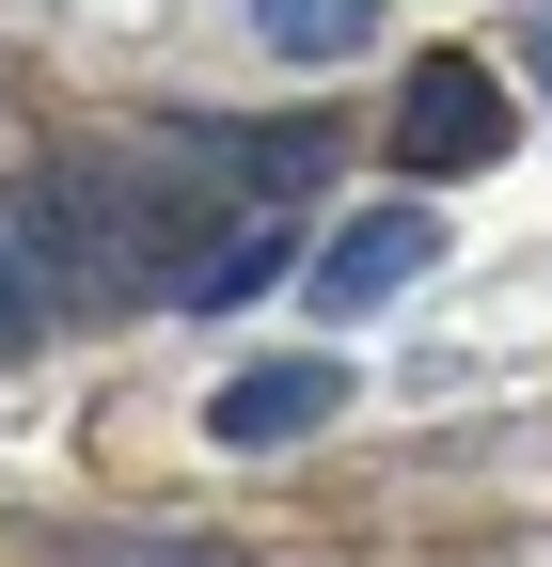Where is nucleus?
Segmentation results:
<instances>
[{
    "mask_svg": "<svg viewBox=\"0 0 552 567\" xmlns=\"http://www.w3.org/2000/svg\"><path fill=\"white\" fill-rule=\"evenodd\" d=\"M17 221H32V252H48V300H159L174 252H190V221H174V189H159L143 142L17 174Z\"/></svg>",
    "mask_w": 552,
    "mask_h": 567,
    "instance_id": "nucleus-1",
    "label": "nucleus"
},
{
    "mask_svg": "<svg viewBox=\"0 0 552 567\" xmlns=\"http://www.w3.org/2000/svg\"><path fill=\"white\" fill-rule=\"evenodd\" d=\"M395 158H410V174H490V158H505V80H490L473 48H427V63L395 80Z\"/></svg>",
    "mask_w": 552,
    "mask_h": 567,
    "instance_id": "nucleus-2",
    "label": "nucleus"
},
{
    "mask_svg": "<svg viewBox=\"0 0 552 567\" xmlns=\"http://www.w3.org/2000/svg\"><path fill=\"white\" fill-rule=\"evenodd\" d=\"M348 347H300V363H237L222 394H205V442L222 457H285V442H316V425H348Z\"/></svg>",
    "mask_w": 552,
    "mask_h": 567,
    "instance_id": "nucleus-3",
    "label": "nucleus"
},
{
    "mask_svg": "<svg viewBox=\"0 0 552 567\" xmlns=\"http://www.w3.org/2000/svg\"><path fill=\"white\" fill-rule=\"evenodd\" d=\"M427 252H442V237H427V205H364V221H331V237H316V268H300V284H316V316L348 331V316L410 300V284H427Z\"/></svg>",
    "mask_w": 552,
    "mask_h": 567,
    "instance_id": "nucleus-4",
    "label": "nucleus"
},
{
    "mask_svg": "<svg viewBox=\"0 0 552 567\" xmlns=\"http://www.w3.org/2000/svg\"><path fill=\"white\" fill-rule=\"evenodd\" d=\"M285 268H300V205H237V221H205V237L174 252L159 300H174V316H237V300H268Z\"/></svg>",
    "mask_w": 552,
    "mask_h": 567,
    "instance_id": "nucleus-5",
    "label": "nucleus"
},
{
    "mask_svg": "<svg viewBox=\"0 0 552 567\" xmlns=\"http://www.w3.org/2000/svg\"><path fill=\"white\" fill-rule=\"evenodd\" d=\"M379 32V0H253V48L268 63H348Z\"/></svg>",
    "mask_w": 552,
    "mask_h": 567,
    "instance_id": "nucleus-6",
    "label": "nucleus"
},
{
    "mask_svg": "<svg viewBox=\"0 0 552 567\" xmlns=\"http://www.w3.org/2000/svg\"><path fill=\"white\" fill-rule=\"evenodd\" d=\"M48 331V252H32V221H17V189H0V363Z\"/></svg>",
    "mask_w": 552,
    "mask_h": 567,
    "instance_id": "nucleus-7",
    "label": "nucleus"
},
{
    "mask_svg": "<svg viewBox=\"0 0 552 567\" xmlns=\"http://www.w3.org/2000/svg\"><path fill=\"white\" fill-rule=\"evenodd\" d=\"M80 567H205V551H80Z\"/></svg>",
    "mask_w": 552,
    "mask_h": 567,
    "instance_id": "nucleus-8",
    "label": "nucleus"
},
{
    "mask_svg": "<svg viewBox=\"0 0 552 567\" xmlns=\"http://www.w3.org/2000/svg\"><path fill=\"white\" fill-rule=\"evenodd\" d=\"M521 63H536V95H552V17H521Z\"/></svg>",
    "mask_w": 552,
    "mask_h": 567,
    "instance_id": "nucleus-9",
    "label": "nucleus"
}]
</instances>
